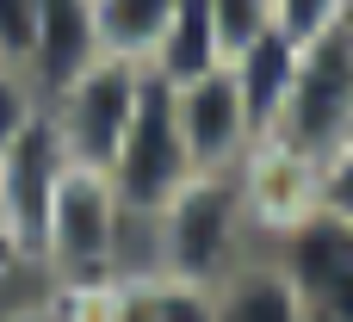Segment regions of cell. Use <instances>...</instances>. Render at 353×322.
I'll return each mask as SVG.
<instances>
[{
    "label": "cell",
    "instance_id": "cell-1",
    "mask_svg": "<svg viewBox=\"0 0 353 322\" xmlns=\"http://www.w3.org/2000/svg\"><path fill=\"white\" fill-rule=\"evenodd\" d=\"M149 223H155V279L205 292L254 248L236 174H192L161 211H149Z\"/></svg>",
    "mask_w": 353,
    "mask_h": 322
},
{
    "label": "cell",
    "instance_id": "cell-2",
    "mask_svg": "<svg viewBox=\"0 0 353 322\" xmlns=\"http://www.w3.org/2000/svg\"><path fill=\"white\" fill-rule=\"evenodd\" d=\"M112 254H118L112 180L99 168H68L37 236V273L56 292H93V285H112Z\"/></svg>",
    "mask_w": 353,
    "mask_h": 322
},
{
    "label": "cell",
    "instance_id": "cell-3",
    "mask_svg": "<svg viewBox=\"0 0 353 322\" xmlns=\"http://www.w3.org/2000/svg\"><path fill=\"white\" fill-rule=\"evenodd\" d=\"M143 81H149V62H137V56H93L74 81H62L43 99V118L62 137L74 168H99V174L112 168V155H118V143L130 130V112L143 99Z\"/></svg>",
    "mask_w": 353,
    "mask_h": 322
},
{
    "label": "cell",
    "instance_id": "cell-4",
    "mask_svg": "<svg viewBox=\"0 0 353 322\" xmlns=\"http://www.w3.org/2000/svg\"><path fill=\"white\" fill-rule=\"evenodd\" d=\"M347 130H353V43H347V25H329L323 37L298 43V68H292L279 124L267 137L316 168Z\"/></svg>",
    "mask_w": 353,
    "mask_h": 322
},
{
    "label": "cell",
    "instance_id": "cell-5",
    "mask_svg": "<svg viewBox=\"0 0 353 322\" xmlns=\"http://www.w3.org/2000/svg\"><path fill=\"white\" fill-rule=\"evenodd\" d=\"M192 174H199V168H192V155H186L180 118H174V87L149 68L143 99H137V112H130V130H124V143H118L105 180H112L118 205H130V211H161Z\"/></svg>",
    "mask_w": 353,
    "mask_h": 322
},
{
    "label": "cell",
    "instance_id": "cell-6",
    "mask_svg": "<svg viewBox=\"0 0 353 322\" xmlns=\"http://www.w3.org/2000/svg\"><path fill=\"white\" fill-rule=\"evenodd\" d=\"M267 254L292 279L304 322H353V223L347 217L316 205L279 242H267Z\"/></svg>",
    "mask_w": 353,
    "mask_h": 322
},
{
    "label": "cell",
    "instance_id": "cell-7",
    "mask_svg": "<svg viewBox=\"0 0 353 322\" xmlns=\"http://www.w3.org/2000/svg\"><path fill=\"white\" fill-rule=\"evenodd\" d=\"M174 118H180V137H186V155L199 174H236L242 155L261 143L254 124H248V105L236 93V74L230 62L192 74L174 87Z\"/></svg>",
    "mask_w": 353,
    "mask_h": 322
},
{
    "label": "cell",
    "instance_id": "cell-8",
    "mask_svg": "<svg viewBox=\"0 0 353 322\" xmlns=\"http://www.w3.org/2000/svg\"><path fill=\"white\" fill-rule=\"evenodd\" d=\"M68 149L62 137L50 130V118L37 112L25 124V137L0 155V217H6V242L37 267V236H43V217H50V199L68 174Z\"/></svg>",
    "mask_w": 353,
    "mask_h": 322
},
{
    "label": "cell",
    "instance_id": "cell-9",
    "mask_svg": "<svg viewBox=\"0 0 353 322\" xmlns=\"http://www.w3.org/2000/svg\"><path fill=\"white\" fill-rule=\"evenodd\" d=\"M99 50V19H93V0H37V31H31V56H25V74L37 81V93L50 99L62 81H74Z\"/></svg>",
    "mask_w": 353,
    "mask_h": 322
},
{
    "label": "cell",
    "instance_id": "cell-10",
    "mask_svg": "<svg viewBox=\"0 0 353 322\" xmlns=\"http://www.w3.org/2000/svg\"><path fill=\"white\" fill-rule=\"evenodd\" d=\"M211 310H217V322H304L292 279L279 273V261L267 248H248L211 285Z\"/></svg>",
    "mask_w": 353,
    "mask_h": 322
},
{
    "label": "cell",
    "instance_id": "cell-11",
    "mask_svg": "<svg viewBox=\"0 0 353 322\" xmlns=\"http://www.w3.org/2000/svg\"><path fill=\"white\" fill-rule=\"evenodd\" d=\"M292 68H298V43L273 25L267 37H254L242 56H230V74H236V93L248 105V124L254 137H267L279 124V105H285V87H292Z\"/></svg>",
    "mask_w": 353,
    "mask_h": 322
},
{
    "label": "cell",
    "instance_id": "cell-12",
    "mask_svg": "<svg viewBox=\"0 0 353 322\" xmlns=\"http://www.w3.org/2000/svg\"><path fill=\"white\" fill-rule=\"evenodd\" d=\"M217 62H223V56H217L211 6H205V0H180L174 19H168V31H161V43H155V56H149V68H155L168 87H180V81H192V74H205V68H217Z\"/></svg>",
    "mask_w": 353,
    "mask_h": 322
},
{
    "label": "cell",
    "instance_id": "cell-13",
    "mask_svg": "<svg viewBox=\"0 0 353 322\" xmlns=\"http://www.w3.org/2000/svg\"><path fill=\"white\" fill-rule=\"evenodd\" d=\"M180 0H93V19H99V50L105 56H137L149 62L168 19H174Z\"/></svg>",
    "mask_w": 353,
    "mask_h": 322
},
{
    "label": "cell",
    "instance_id": "cell-14",
    "mask_svg": "<svg viewBox=\"0 0 353 322\" xmlns=\"http://www.w3.org/2000/svg\"><path fill=\"white\" fill-rule=\"evenodd\" d=\"M205 6H211V31H217V56L223 62L273 31V0H205Z\"/></svg>",
    "mask_w": 353,
    "mask_h": 322
},
{
    "label": "cell",
    "instance_id": "cell-15",
    "mask_svg": "<svg viewBox=\"0 0 353 322\" xmlns=\"http://www.w3.org/2000/svg\"><path fill=\"white\" fill-rule=\"evenodd\" d=\"M43 112V93H37V81L25 74V68H12V62H0V155L25 137V124Z\"/></svg>",
    "mask_w": 353,
    "mask_h": 322
},
{
    "label": "cell",
    "instance_id": "cell-16",
    "mask_svg": "<svg viewBox=\"0 0 353 322\" xmlns=\"http://www.w3.org/2000/svg\"><path fill=\"white\" fill-rule=\"evenodd\" d=\"M316 205L353 223V130L316 161Z\"/></svg>",
    "mask_w": 353,
    "mask_h": 322
},
{
    "label": "cell",
    "instance_id": "cell-17",
    "mask_svg": "<svg viewBox=\"0 0 353 322\" xmlns=\"http://www.w3.org/2000/svg\"><path fill=\"white\" fill-rule=\"evenodd\" d=\"M341 12H347V0H273V25H279L292 43L323 37L329 25H341Z\"/></svg>",
    "mask_w": 353,
    "mask_h": 322
},
{
    "label": "cell",
    "instance_id": "cell-18",
    "mask_svg": "<svg viewBox=\"0 0 353 322\" xmlns=\"http://www.w3.org/2000/svg\"><path fill=\"white\" fill-rule=\"evenodd\" d=\"M0 322H74V304L56 285H31V292H19V298L0 304Z\"/></svg>",
    "mask_w": 353,
    "mask_h": 322
},
{
    "label": "cell",
    "instance_id": "cell-19",
    "mask_svg": "<svg viewBox=\"0 0 353 322\" xmlns=\"http://www.w3.org/2000/svg\"><path fill=\"white\" fill-rule=\"evenodd\" d=\"M31 31H37V0H0V62L25 68Z\"/></svg>",
    "mask_w": 353,
    "mask_h": 322
},
{
    "label": "cell",
    "instance_id": "cell-20",
    "mask_svg": "<svg viewBox=\"0 0 353 322\" xmlns=\"http://www.w3.org/2000/svg\"><path fill=\"white\" fill-rule=\"evenodd\" d=\"M0 254H19V248H12V242H6V217H0Z\"/></svg>",
    "mask_w": 353,
    "mask_h": 322
},
{
    "label": "cell",
    "instance_id": "cell-21",
    "mask_svg": "<svg viewBox=\"0 0 353 322\" xmlns=\"http://www.w3.org/2000/svg\"><path fill=\"white\" fill-rule=\"evenodd\" d=\"M341 25H347V43H353V0H347V12H341Z\"/></svg>",
    "mask_w": 353,
    "mask_h": 322
}]
</instances>
